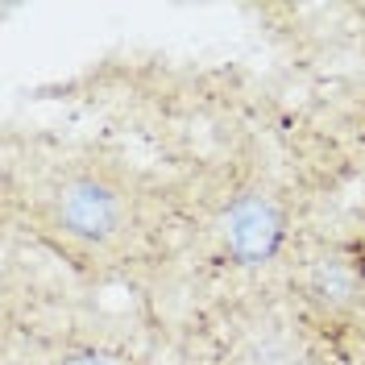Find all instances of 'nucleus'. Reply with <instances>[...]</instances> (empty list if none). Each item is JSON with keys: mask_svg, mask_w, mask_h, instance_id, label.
Returning a JSON list of instances; mask_svg holds the SVG:
<instances>
[{"mask_svg": "<svg viewBox=\"0 0 365 365\" xmlns=\"http://www.w3.org/2000/svg\"><path fill=\"white\" fill-rule=\"evenodd\" d=\"M63 216L75 232H108L116 220V207L108 191H100V187H71L63 200Z\"/></svg>", "mask_w": 365, "mask_h": 365, "instance_id": "f03ea898", "label": "nucleus"}, {"mask_svg": "<svg viewBox=\"0 0 365 365\" xmlns=\"http://www.w3.org/2000/svg\"><path fill=\"white\" fill-rule=\"evenodd\" d=\"M278 241V216H274L270 204H257V200H245L228 212V245L241 253L245 262H257L266 257Z\"/></svg>", "mask_w": 365, "mask_h": 365, "instance_id": "f257e3e1", "label": "nucleus"}, {"mask_svg": "<svg viewBox=\"0 0 365 365\" xmlns=\"http://www.w3.org/2000/svg\"><path fill=\"white\" fill-rule=\"evenodd\" d=\"M71 365H113V361L108 357H75Z\"/></svg>", "mask_w": 365, "mask_h": 365, "instance_id": "7ed1b4c3", "label": "nucleus"}]
</instances>
